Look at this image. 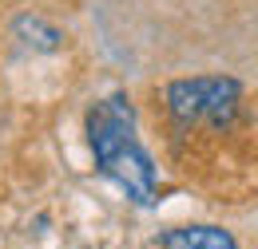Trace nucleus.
Instances as JSON below:
<instances>
[{
  "label": "nucleus",
  "mask_w": 258,
  "mask_h": 249,
  "mask_svg": "<svg viewBox=\"0 0 258 249\" xmlns=\"http://www.w3.org/2000/svg\"><path fill=\"white\" fill-rule=\"evenodd\" d=\"M88 139H92L99 170L123 190L131 202L151 206L155 202V166H151L147 151L135 139V119H131V107L123 95H111V99L92 107Z\"/></svg>",
  "instance_id": "f257e3e1"
},
{
  "label": "nucleus",
  "mask_w": 258,
  "mask_h": 249,
  "mask_svg": "<svg viewBox=\"0 0 258 249\" xmlns=\"http://www.w3.org/2000/svg\"><path fill=\"white\" fill-rule=\"evenodd\" d=\"M163 249H238V245H234V237L226 229H215V225H183V229L163 233Z\"/></svg>",
  "instance_id": "7ed1b4c3"
},
{
  "label": "nucleus",
  "mask_w": 258,
  "mask_h": 249,
  "mask_svg": "<svg viewBox=\"0 0 258 249\" xmlns=\"http://www.w3.org/2000/svg\"><path fill=\"white\" fill-rule=\"evenodd\" d=\"M167 103L175 111L179 123H215L223 127L234 107H238V83L234 79H219V75H207V79H179L171 83Z\"/></svg>",
  "instance_id": "f03ea898"
}]
</instances>
